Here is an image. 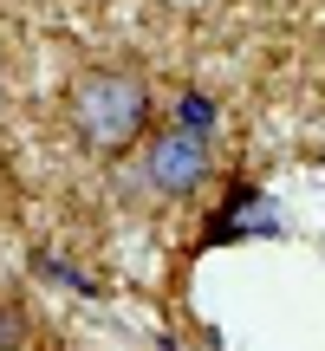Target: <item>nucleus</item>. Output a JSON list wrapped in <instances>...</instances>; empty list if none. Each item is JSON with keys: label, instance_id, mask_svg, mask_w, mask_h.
<instances>
[{"label": "nucleus", "instance_id": "f257e3e1", "mask_svg": "<svg viewBox=\"0 0 325 351\" xmlns=\"http://www.w3.org/2000/svg\"><path fill=\"white\" fill-rule=\"evenodd\" d=\"M65 117H72L78 143L98 156H117L143 137L150 124V85L137 72H111V65H91V72L72 78V98H65Z\"/></svg>", "mask_w": 325, "mask_h": 351}, {"label": "nucleus", "instance_id": "f03ea898", "mask_svg": "<svg viewBox=\"0 0 325 351\" xmlns=\"http://www.w3.org/2000/svg\"><path fill=\"white\" fill-rule=\"evenodd\" d=\"M156 195H195L208 182V137H189V130H162L150 143V163H143Z\"/></svg>", "mask_w": 325, "mask_h": 351}, {"label": "nucleus", "instance_id": "7ed1b4c3", "mask_svg": "<svg viewBox=\"0 0 325 351\" xmlns=\"http://www.w3.org/2000/svg\"><path fill=\"white\" fill-rule=\"evenodd\" d=\"M176 130H189V137H208L215 130V98L208 91H182L176 98Z\"/></svg>", "mask_w": 325, "mask_h": 351}]
</instances>
